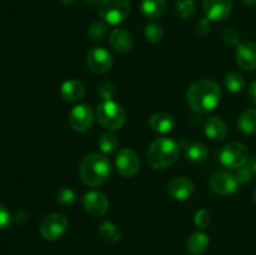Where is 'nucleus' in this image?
I'll use <instances>...</instances> for the list:
<instances>
[{
	"label": "nucleus",
	"mask_w": 256,
	"mask_h": 255,
	"mask_svg": "<svg viewBox=\"0 0 256 255\" xmlns=\"http://www.w3.org/2000/svg\"><path fill=\"white\" fill-rule=\"evenodd\" d=\"M80 178L88 186L96 188L108 182L112 172L110 162L105 155L92 152L80 162Z\"/></svg>",
	"instance_id": "obj_2"
},
{
	"label": "nucleus",
	"mask_w": 256,
	"mask_h": 255,
	"mask_svg": "<svg viewBox=\"0 0 256 255\" xmlns=\"http://www.w3.org/2000/svg\"><path fill=\"white\" fill-rule=\"evenodd\" d=\"M248 98H249L250 102L256 105V79L252 82L249 88V92H248Z\"/></svg>",
	"instance_id": "obj_36"
},
{
	"label": "nucleus",
	"mask_w": 256,
	"mask_h": 255,
	"mask_svg": "<svg viewBox=\"0 0 256 255\" xmlns=\"http://www.w3.org/2000/svg\"><path fill=\"white\" fill-rule=\"evenodd\" d=\"M99 144L100 150L105 154H112L119 146V140H118L116 135H114L112 132H104L102 136L99 138Z\"/></svg>",
	"instance_id": "obj_26"
},
{
	"label": "nucleus",
	"mask_w": 256,
	"mask_h": 255,
	"mask_svg": "<svg viewBox=\"0 0 256 255\" xmlns=\"http://www.w3.org/2000/svg\"><path fill=\"white\" fill-rule=\"evenodd\" d=\"M168 192L175 200H188L194 192V182L186 176H176L170 180L168 185Z\"/></svg>",
	"instance_id": "obj_14"
},
{
	"label": "nucleus",
	"mask_w": 256,
	"mask_h": 255,
	"mask_svg": "<svg viewBox=\"0 0 256 255\" xmlns=\"http://www.w3.org/2000/svg\"><path fill=\"white\" fill-rule=\"evenodd\" d=\"M209 185L212 190L220 195L232 194L238 190L239 182H238L235 175L225 172H215L210 175Z\"/></svg>",
	"instance_id": "obj_11"
},
{
	"label": "nucleus",
	"mask_w": 256,
	"mask_h": 255,
	"mask_svg": "<svg viewBox=\"0 0 256 255\" xmlns=\"http://www.w3.org/2000/svg\"><path fill=\"white\" fill-rule=\"evenodd\" d=\"M252 172L249 169V166L248 165H244V166L239 168V169L236 170V174H235V178H236L238 182H239V185H245L248 184V182H252Z\"/></svg>",
	"instance_id": "obj_32"
},
{
	"label": "nucleus",
	"mask_w": 256,
	"mask_h": 255,
	"mask_svg": "<svg viewBox=\"0 0 256 255\" xmlns=\"http://www.w3.org/2000/svg\"><path fill=\"white\" fill-rule=\"evenodd\" d=\"M99 2H100V0H85V4L90 5V6H92V5L99 4Z\"/></svg>",
	"instance_id": "obj_40"
},
{
	"label": "nucleus",
	"mask_w": 256,
	"mask_h": 255,
	"mask_svg": "<svg viewBox=\"0 0 256 255\" xmlns=\"http://www.w3.org/2000/svg\"><path fill=\"white\" fill-rule=\"evenodd\" d=\"M209 32H210V20L208 19V18L199 20V22H198V32L205 35Z\"/></svg>",
	"instance_id": "obj_35"
},
{
	"label": "nucleus",
	"mask_w": 256,
	"mask_h": 255,
	"mask_svg": "<svg viewBox=\"0 0 256 255\" xmlns=\"http://www.w3.org/2000/svg\"><path fill=\"white\" fill-rule=\"evenodd\" d=\"M149 125L154 132H160V134H166L170 132L176 125L174 116L169 112H160L152 115L149 120Z\"/></svg>",
	"instance_id": "obj_19"
},
{
	"label": "nucleus",
	"mask_w": 256,
	"mask_h": 255,
	"mask_svg": "<svg viewBox=\"0 0 256 255\" xmlns=\"http://www.w3.org/2000/svg\"><path fill=\"white\" fill-rule=\"evenodd\" d=\"M238 65L244 70L256 69V44L252 42H242L238 45L235 52Z\"/></svg>",
	"instance_id": "obj_15"
},
{
	"label": "nucleus",
	"mask_w": 256,
	"mask_h": 255,
	"mask_svg": "<svg viewBox=\"0 0 256 255\" xmlns=\"http://www.w3.org/2000/svg\"><path fill=\"white\" fill-rule=\"evenodd\" d=\"M99 235L102 238V239L112 242H119V240H122V236L119 228L110 222H102V224H100Z\"/></svg>",
	"instance_id": "obj_24"
},
{
	"label": "nucleus",
	"mask_w": 256,
	"mask_h": 255,
	"mask_svg": "<svg viewBox=\"0 0 256 255\" xmlns=\"http://www.w3.org/2000/svg\"><path fill=\"white\" fill-rule=\"evenodd\" d=\"M242 2H244L245 5H249V6H252V5H256V0H240Z\"/></svg>",
	"instance_id": "obj_39"
},
{
	"label": "nucleus",
	"mask_w": 256,
	"mask_h": 255,
	"mask_svg": "<svg viewBox=\"0 0 256 255\" xmlns=\"http://www.w3.org/2000/svg\"><path fill=\"white\" fill-rule=\"evenodd\" d=\"M56 198H58V200H59V202L64 205L74 204L75 199H76V196H75V192H72L70 188H62V189L56 192Z\"/></svg>",
	"instance_id": "obj_30"
},
{
	"label": "nucleus",
	"mask_w": 256,
	"mask_h": 255,
	"mask_svg": "<svg viewBox=\"0 0 256 255\" xmlns=\"http://www.w3.org/2000/svg\"><path fill=\"white\" fill-rule=\"evenodd\" d=\"M68 120H69L70 126L75 132H88L92 126V122H94V112H92V108L86 104L75 105L70 110Z\"/></svg>",
	"instance_id": "obj_8"
},
{
	"label": "nucleus",
	"mask_w": 256,
	"mask_h": 255,
	"mask_svg": "<svg viewBox=\"0 0 256 255\" xmlns=\"http://www.w3.org/2000/svg\"><path fill=\"white\" fill-rule=\"evenodd\" d=\"M210 220H212L210 219V212L205 209L196 212L194 218L195 225H196L198 228H200V229H206L210 225Z\"/></svg>",
	"instance_id": "obj_31"
},
{
	"label": "nucleus",
	"mask_w": 256,
	"mask_h": 255,
	"mask_svg": "<svg viewBox=\"0 0 256 255\" xmlns=\"http://www.w3.org/2000/svg\"><path fill=\"white\" fill-rule=\"evenodd\" d=\"M115 166L120 175L125 178H132L136 175L140 170V159L136 152L132 149H122L115 159Z\"/></svg>",
	"instance_id": "obj_10"
},
{
	"label": "nucleus",
	"mask_w": 256,
	"mask_h": 255,
	"mask_svg": "<svg viewBox=\"0 0 256 255\" xmlns=\"http://www.w3.org/2000/svg\"><path fill=\"white\" fill-rule=\"evenodd\" d=\"M222 98V89L214 80L202 79L192 82L186 92V102L194 112L208 114L212 112Z\"/></svg>",
	"instance_id": "obj_1"
},
{
	"label": "nucleus",
	"mask_w": 256,
	"mask_h": 255,
	"mask_svg": "<svg viewBox=\"0 0 256 255\" xmlns=\"http://www.w3.org/2000/svg\"><path fill=\"white\" fill-rule=\"evenodd\" d=\"M110 44L114 48L115 52L120 54H126L132 49L134 45V39L132 35L125 29H115L110 34Z\"/></svg>",
	"instance_id": "obj_16"
},
{
	"label": "nucleus",
	"mask_w": 256,
	"mask_h": 255,
	"mask_svg": "<svg viewBox=\"0 0 256 255\" xmlns=\"http://www.w3.org/2000/svg\"><path fill=\"white\" fill-rule=\"evenodd\" d=\"M108 34V26L102 22H95L88 30V36L92 42H102Z\"/></svg>",
	"instance_id": "obj_28"
},
{
	"label": "nucleus",
	"mask_w": 256,
	"mask_h": 255,
	"mask_svg": "<svg viewBox=\"0 0 256 255\" xmlns=\"http://www.w3.org/2000/svg\"><path fill=\"white\" fill-rule=\"evenodd\" d=\"M238 126L242 132L249 135L256 134V109H246L240 114Z\"/></svg>",
	"instance_id": "obj_22"
},
{
	"label": "nucleus",
	"mask_w": 256,
	"mask_h": 255,
	"mask_svg": "<svg viewBox=\"0 0 256 255\" xmlns=\"http://www.w3.org/2000/svg\"><path fill=\"white\" fill-rule=\"evenodd\" d=\"M176 12L182 19H192L196 12V4L194 0H178Z\"/></svg>",
	"instance_id": "obj_27"
},
{
	"label": "nucleus",
	"mask_w": 256,
	"mask_h": 255,
	"mask_svg": "<svg viewBox=\"0 0 256 255\" xmlns=\"http://www.w3.org/2000/svg\"><path fill=\"white\" fill-rule=\"evenodd\" d=\"M232 10V0H204V12L210 22H222Z\"/></svg>",
	"instance_id": "obj_12"
},
{
	"label": "nucleus",
	"mask_w": 256,
	"mask_h": 255,
	"mask_svg": "<svg viewBox=\"0 0 256 255\" xmlns=\"http://www.w3.org/2000/svg\"><path fill=\"white\" fill-rule=\"evenodd\" d=\"M60 95L65 102H76L85 95V86L79 80H68L60 88Z\"/></svg>",
	"instance_id": "obj_18"
},
{
	"label": "nucleus",
	"mask_w": 256,
	"mask_h": 255,
	"mask_svg": "<svg viewBox=\"0 0 256 255\" xmlns=\"http://www.w3.org/2000/svg\"><path fill=\"white\" fill-rule=\"evenodd\" d=\"M204 132L208 138L212 140H224L228 135L226 124L219 116H210L205 120Z\"/></svg>",
	"instance_id": "obj_17"
},
{
	"label": "nucleus",
	"mask_w": 256,
	"mask_h": 255,
	"mask_svg": "<svg viewBox=\"0 0 256 255\" xmlns=\"http://www.w3.org/2000/svg\"><path fill=\"white\" fill-rule=\"evenodd\" d=\"M86 64L92 72L96 74H104L112 69V56L105 48L95 46L88 52Z\"/></svg>",
	"instance_id": "obj_9"
},
{
	"label": "nucleus",
	"mask_w": 256,
	"mask_h": 255,
	"mask_svg": "<svg viewBox=\"0 0 256 255\" xmlns=\"http://www.w3.org/2000/svg\"><path fill=\"white\" fill-rule=\"evenodd\" d=\"M254 200H255V202H256V190H255V192H254Z\"/></svg>",
	"instance_id": "obj_42"
},
{
	"label": "nucleus",
	"mask_w": 256,
	"mask_h": 255,
	"mask_svg": "<svg viewBox=\"0 0 256 255\" xmlns=\"http://www.w3.org/2000/svg\"><path fill=\"white\" fill-rule=\"evenodd\" d=\"M12 222V216L10 214L9 209L5 206L4 204L0 202V230L6 229V228L10 226Z\"/></svg>",
	"instance_id": "obj_33"
},
{
	"label": "nucleus",
	"mask_w": 256,
	"mask_h": 255,
	"mask_svg": "<svg viewBox=\"0 0 256 255\" xmlns=\"http://www.w3.org/2000/svg\"><path fill=\"white\" fill-rule=\"evenodd\" d=\"M98 12L105 22L118 25L128 19L130 12L129 0H100Z\"/></svg>",
	"instance_id": "obj_5"
},
{
	"label": "nucleus",
	"mask_w": 256,
	"mask_h": 255,
	"mask_svg": "<svg viewBox=\"0 0 256 255\" xmlns=\"http://www.w3.org/2000/svg\"><path fill=\"white\" fill-rule=\"evenodd\" d=\"M66 216L62 212H52L48 214L40 222V234L42 238L50 242L60 239L68 230Z\"/></svg>",
	"instance_id": "obj_7"
},
{
	"label": "nucleus",
	"mask_w": 256,
	"mask_h": 255,
	"mask_svg": "<svg viewBox=\"0 0 256 255\" xmlns=\"http://www.w3.org/2000/svg\"><path fill=\"white\" fill-rule=\"evenodd\" d=\"M224 39L230 45H240V34L234 28H228V29H225Z\"/></svg>",
	"instance_id": "obj_34"
},
{
	"label": "nucleus",
	"mask_w": 256,
	"mask_h": 255,
	"mask_svg": "<svg viewBox=\"0 0 256 255\" xmlns=\"http://www.w3.org/2000/svg\"><path fill=\"white\" fill-rule=\"evenodd\" d=\"M82 206L92 216H102L108 212L109 200L102 192H89L82 198Z\"/></svg>",
	"instance_id": "obj_13"
},
{
	"label": "nucleus",
	"mask_w": 256,
	"mask_h": 255,
	"mask_svg": "<svg viewBox=\"0 0 256 255\" xmlns=\"http://www.w3.org/2000/svg\"><path fill=\"white\" fill-rule=\"evenodd\" d=\"M162 36H164V29L158 22H149L145 26V38H146L148 42L155 44V42H159L162 39Z\"/></svg>",
	"instance_id": "obj_29"
},
{
	"label": "nucleus",
	"mask_w": 256,
	"mask_h": 255,
	"mask_svg": "<svg viewBox=\"0 0 256 255\" xmlns=\"http://www.w3.org/2000/svg\"><path fill=\"white\" fill-rule=\"evenodd\" d=\"M14 222H16V224H22V222H26V214H25L24 212H16L14 216Z\"/></svg>",
	"instance_id": "obj_37"
},
{
	"label": "nucleus",
	"mask_w": 256,
	"mask_h": 255,
	"mask_svg": "<svg viewBox=\"0 0 256 255\" xmlns=\"http://www.w3.org/2000/svg\"><path fill=\"white\" fill-rule=\"evenodd\" d=\"M225 88L232 92H240L245 88V79L240 72H232L225 76Z\"/></svg>",
	"instance_id": "obj_25"
},
{
	"label": "nucleus",
	"mask_w": 256,
	"mask_h": 255,
	"mask_svg": "<svg viewBox=\"0 0 256 255\" xmlns=\"http://www.w3.org/2000/svg\"><path fill=\"white\" fill-rule=\"evenodd\" d=\"M209 236L202 232H196L189 236L186 249L192 255H202L209 246Z\"/></svg>",
	"instance_id": "obj_21"
},
{
	"label": "nucleus",
	"mask_w": 256,
	"mask_h": 255,
	"mask_svg": "<svg viewBox=\"0 0 256 255\" xmlns=\"http://www.w3.org/2000/svg\"><path fill=\"white\" fill-rule=\"evenodd\" d=\"M180 148L172 138H156L148 149V162L154 169H165L179 158Z\"/></svg>",
	"instance_id": "obj_3"
},
{
	"label": "nucleus",
	"mask_w": 256,
	"mask_h": 255,
	"mask_svg": "<svg viewBox=\"0 0 256 255\" xmlns=\"http://www.w3.org/2000/svg\"><path fill=\"white\" fill-rule=\"evenodd\" d=\"M219 158L225 168L230 170H238L248 162L249 152H248V148L242 142H232L222 148Z\"/></svg>",
	"instance_id": "obj_6"
},
{
	"label": "nucleus",
	"mask_w": 256,
	"mask_h": 255,
	"mask_svg": "<svg viewBox=\"0 0 256 255\" xmlns=\"http://www.w3.org/2000/svg\"><path fill=\"white\" fill-rule=\"evenodd\" d=\"M166 9V0H140V12L148 19H158Z\"/></svg>",
	"instance_id": "obj_20"
},
{
	"label": "nucleus",
	"mask_w": 256,
	"mask_h": 255,
	"mask_svg": "<svg viewBox=\"0 0 256 255\" xmlns=\"http://www.w3.org/2000/svg\"><path fill=\"white\" fill-rule=\"evenodd\" d=\"M208 148L202 142H192L185 148V156L194 162H202L206 160Z\"/></svg>",
	"instance_id": "obj_23"
},
{
	"label": "nucleus",
	"mask_w": 256,
	"mask_h": 255,
	"mask_svg": "<svg viewBox=\"0 0 256 255\" xmlns=\"http://www.w3.org/2000/svg\"><path fill=\"white\" fill-rule=\"evenodd\" d=\"M246 165L249 166V169L252 170V174H256V154H254L252 158H249V159H248Z\"/></svg>",
	"instance_id": "obj_38"
},
{
	"label": "nucleus",
	"mask_w": 256,
	"mask_h": 255,
	"mask_svg": "<svg viewBox=\"0 0 256 255\" xmlns=\"http://www.w3.org/2000/svg\"><path fill=\"white\" fill-rule=\"evenodd\" d=\"M96 119L108 130H119L126 122L124 108L112 100H104L96 106Z\"/></svg>",
	"instance_id": "obj_4"
},
{
	"label": "nucleus",
	"mask_w": 256,
	"mask_h": 255,
	"mask_svg": "<svg viewBox=\"0 0 256 255\" xmlns=\"http://www.w3.org/2000/svg\"><path fill=\"white\" fill-rule=\"evenodd\" d=\"M60 2H62V4L69 5V4H72V2H76V0H60Z\"/></svg>",
	"instance_id": "obj_41"
}]
</instances>
